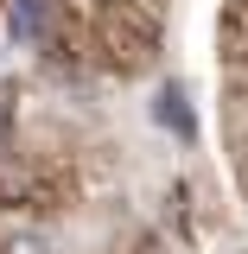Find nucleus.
Returning a JSON list of instances; mask_svg holds the SVG:
<instances>
[{"instance_id":"1","label":"nucleus","mask_w":248,"mask_h":254,"mask_svg":"<svg viewBox=\"0 0 248 254\" xmlns=\"http://www.w3.org/2000/svg\"><path fill=\"white\" fill-rule=\"evenodd\" d=\"M64 26H70V19H64L58 0H6V32H13L19 45H32V51H38L45 38H58Z\"/></svg>"},{"instance_id":"2","label":"nucleus","mask_w":248,"mask_h":254,"mask_svg":"<svg viewBox=\"0 0 248 254\" xmlns=\"http://www.w3.org/2000/svg\"><path fill=\"white\" fill-rule=\"evenodd\" d=\"M32 197H38V159H19L6 146V153H0V216L32 210Z\"/></svg>"},{"instance_id":"3","label":"nucleus","mask_w":248,"mask_h":254,"mask_svg":"<svg viewBox=\"0 0 248 254\" xmlns=\"http://www.w3.org/2000/svg\"><path fill=\"white\" fill-rule=\"evenodd\" d=\"M153 115L165 127H172V133H178V140H197V121H191L185 115V89H178V83H165V89H159V102H153Z\"/></svg>"},{"instance_id":"4","label":"nucleus","mask_w":248,"mask_h":254,"mask_svg":"<svg viewBox=\"0 0 248 254\" xmlns=\"http://www.w3.org/2000/svg\"><path fill=\"white\" fill-rule=\"evenodd\" d=\"M13 121H19V89H13V83H0V153L13 146Z\"/></svg>"},{"instance_id":"5","label":"nucleus","mask_w":248,"mask_h":254,"mask_svg":"<svg viewBox=\"0 0 248 254\" xmlns=\"http://www.w3.org/2000/svg\"><path fill=\"white\" fill-rule=\"evenodd\" d=\"M0 254H6V248H0Z\"/></svg>"}]
</instances>
